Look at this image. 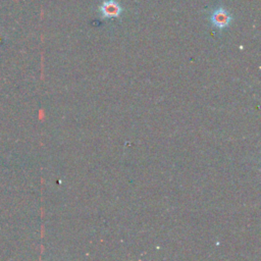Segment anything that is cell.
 Returning <instances> with one entry per match:
<instances>
[{
	"label": "cell",
	"mask_w": 261,
	"mask_h": 261,
	"mask_svg": "<svg viewBox=\"0 0 261 261\" xmlns=\"http://www.w3.org/2000/svg\"><path fill=\"white\" fill-rule=\"evenodd\" d=\"M103 18H116L122 13V7L116 0H105L99 7Z\"/></svg>",
	"instance_id": "7a4b0ae2"
},
{
	"label": "cell",
	"mask_w": 261,
	"mask_h": 261,
	"mask_svg": "<svg viewBox=\"0 0 261 261\" xmlns=\"http://www.w3.org/2000/svg\"><path fill=\"white\" fill-rule=\"evenodd\" d=\"M231 20H232V15L227 9H225L222 6L217 7L210 14V22L212 23L213 27L219 30H223L227 28L230 24Z\"/></svg>",
	"instance_id": "6da1fadb"
}]
</instances>
